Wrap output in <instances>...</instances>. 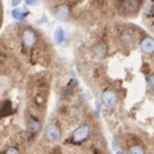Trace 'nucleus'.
I'll use <instances>...</instances> for the list:
<instances>
[{
    "label": "nucleus",
    "mask_w": 154,
    "mask_h": 154,
    "mask_svg": "<svg viewBox=\"0 0 154 154\" xmlns=\"http://www.w3.org/2000/svg\"><path fill=\"white\" fill-rule=\"evenodd\" d=\"M5 154H19V150L17 148H14V146H12V148H9L8 150L5 152Z\"/></svg>",
    "instance_id": "dca6fc26"
},
{
    "label": "nucleus",
    "mask_w": 154,
    "mask_h": 154,
    "mask_svg": "<svg viewBox=\"0 0 154 154\" xmlns=\"http://www.w3.org/2000/svg\"><path fill=\"white\" fill-rule=\"evenodd\" d=\"M100 100H102L103 105H105L107 108H113L116 104L118 103V98H117V94L112 90H107L100 95Z\"/></svg>",
    "instance_id": "7ed1b4c3"
},
{
    "label": "nucleus",
    "mask_w": 154,
    "mask_h": 154,
    "mask_svg": "<svg viewBox=\"0 0 154 154\" xmlns=\"http://www.w3.org/2000/svg\"><path fill=\"white\" fill-rule=\"evenodd\" d=\"M94 51H95V54H98L99 57H104L105 51H107V48H105L103 44H99L94 48Z\"/></svg>",
    "instance_id": "f8f14e48"
},
{
    "label": "nucleus",
    "mask_w": 154,
    "mask_h": 154,
    "mask_svg": "<svg viewBox=\"0 0 154 154\" xmlns=\"http://www.w3.org/2000/svg\"><path fill=\"white\" fill-rule=\"evenodd\" d=\"M55 41L58 42V44H62V42L64 41V31H63V28L62 27H58L57 30H55Z\"/></svg>",
    "instance_id": "9d476101"
},
{
    "label": "nucleus",
    "mask_w": 154,
    "mask_h": 154,
    "mask_svg": "<svg viewBox=\"0 0 154 154\" xmlns=\"http://www.w3.org/2000/svg\"><path fill=\"white\" fill-rule=\"evenodd\" d=\"M55 17L60 21H66L69 17V9L67 5H60L55 9Z\"/></svg>",
    "instance_id": "0eeeda50"
},
{
    "label": "nucleus",
    "mask_w": 154,
    "mask_h": 154,
    "mask_svg": "<svg viewBox=\"0 0 154 154\" xmlns=\"http://www.w3.org/2000/svg\"><path fill=\"white\" fill-rule=\"evenodd\" d=\"M140 46H141V50L144 54H148V55L154 54V38L153 37L146 36L145 38H143Z\"/></svg>",
    "instance_id": "423d86ee"
},
{
    "label": "nucleus",
    "mask_w": 154,
    "mask_h": 154,
    "mask_svg": "<svg viewBox=\"0 0 154 154\" xmlns=\"http://www.w3.org/2000/svg\"><path fill=\"white\" fill-rule=\"evenodd\" d=\"M148 84H149V86H150V89L154 90V75L148 77Z\"/></svg>",
    "instance_id": "f3484780"
},
{
    "label": "nucleus",
    "mask_w": 154,
    "mask_h": 154,
    "mask_svg": "<svg viewBox=\"0 0 154 154\" xmlns=\"http://www.w3.org/2000/svg\"><path fill=\"white\" fill-rule=\"evenodd\" d=\"M19 3H21V0H12V4H13V5H18Z\"/></svg>",
    "instance_id": "6ab92c4d"
},
{
    "label": "nucleus",
    "mask_w": 154,
    "mask_h": 154,
    "mask_svg": "<svg viewBox=\"0 0 154 154\" xmlns=\"http://www.w3.org/2000/svg\"><path fill=\"white\" fill-rule=\"evenodd\" d=\"M11 112H12V104H11V102H5V103H4V107H3V113H4V116L9 114Z\"/></svg>",
    "instance_id": "ddd939ff"
},
{
    "label": "nucleus",
    "mask_w": 154,
    "mask_h": 154,
    "mask_svg": "<svg viewBox=\"0 0 154 154\" xmlns=\"http://www.w3.org/2000/svg\"><path fill=\"white\" fill-rule=\"evenodd\" d=\"M38 130H40V121L32 117L31 122H30V131H31V134L35 135L36 132H38Z\"/></svg>",
    "instance_id": "1a4fd4ad"
},
{
    "label": "nucleus",
    "mask_w": 154,
    "mask_h": 154,
    "mask_svg": "<svg viewBox=\"0 0 154 154\" xmlns=\"http://www.w3.org/2000/svg\"><path fill=\"white\" fill-rule=\"evenodd\" d=\"M25 2H26L27 5H32V4H36L38 0H25Z\"/></svg>",
    "instance_id": "a211bd4d"
},
{
    "label": "nucleus",
    "mask_w": 154,
    "mask_h": 154,
    "mask_svg": "<svg viewBox=\"0 0 154 154\" xmlns=\"http://www.w3.org/2000/svg\"><path fill=\"white\" fill-rule=\"evenodd\" d=\"M122 40L125 42H132L134 41V35L132 33H128V32H125L122 35Z\"/></svg>",
    "instance_id": "4468645a"
},
{
    "label": "nucleus",
    "mask_w": 154,
    "mask_h": 154,
    "mask_svg": "<svg viewBox=\"0 0 154 154\" xmlns=\"http://www.w3.org/2000/svg\"><path fill=\"white\" fill-rule=\"evenodd\" d=\"M128 154H145V150H144V148L140 145H132L130 148Z\"/></svg>",
    "instance_id": "9b49d317"
},
{
    "label": "nucleus",
    "mask_w": 154,
    "mask_h": 154,
    "mask_svg": "<svg viewBox=\"0 0 154 154\" xmlns=\"http://www.w3.org/2000/svg\"><path fill=\"white\" fill-rule=\"evenodd\" d=\"M26 14H27V12H23L22 9H13V11H12L13 18H16L17 21H25Z\"/></svg>",
    "instance_id": "6e6552de"
},
{
    "label": "nucleus",
    "mask_w": 154,
    "mask_h": 154,
    "mask_svg": "<svg viewBox=\"0 0 154 154\" xmlns=\"http://www.w3.org/2000/svg\"><path fill=\"white\" fill-rule=\"evenodd\" d=\"M153 14H154V5H153V4H150V5H148V8H146L145 16L149 17V16H153Z\"/></svg>",
    "instance_id": "2eb2a0df"
},
{
    "label": "nucleus",
    "mask_w": 154,
    "mask_h": 154,
    "mask_svg": "<svg viewBox=\"0 0 154 154\" xmlns=\"http://www.w3.org/2000/svg\"><path fill=\"white\" fill-rule=\"evenodd\" d=\"M89 136H90V126L84 123V125H81V126L77 127L73 131V134H72V143L81 144V143H84Z\"/></svg>",
    "instance_id": "f257e3e1"
},
{
    "label": "nucleus",
    "mask_w": 154,
    "mask_h": 154,
    "mask_svg": "<svg viewBox=\"0 0 154 154\" xmlns=\"http://www.w3.org/2000/svg\"><path fill=\"white\" fill-rule=\"evenodd\" d=\"M117 154H123V153L122 152H117Z\"/></svg>",
    "instance_id": "aec40b11"
},
{
    "label": "nucleus",
    "mask_w": 154,
    "mask_h": 154,
    "mask_svg": "<svg viewBox=\"0 0 154 154\" xmlns=\"http://www.w3.org/2000/svg\"><path fill=\"white\" fill-rule=\"evenodd\" d=\"M21 41H22V44L25 45L26 48H32L33 45L36 44V41H37L36 32L33 31V30H30V28H27V30H25V31H22Z\"/></svg>",
    "instance_id": "f03ea898"
},
{
    "label": "nucleus",
    "mask_w": 154,
    "mask_h": 154,
    "mask_svg": "<svg viewBox=\"0 0 154 154\" xmlns=\"http://www.w3.org/2000/svg\"><path fill=\"white\" fill-rule=\"evenodd\" d=\"M152 2H153V3H154V0H152Z\"/></svg>",
    "instance_id": "412c9836"
},
{
    "label": "nucleus",
    "mask_w": 154,
    "mask_h": 154,
    "mask_svg": "<svg viewBox=\"0 0 154 154\" xmlns=\"http://www.w3.org/2000/svg\"><path fill=\"white\" fill-rule=\"evenodd\" d=\"M45 137L49 140L50 143L57 141L60 137V130L57 126L55 123H50L49 126L45 128Z\"/></svg>",
    "instance_id": "20e7f679"
},
{
    "label": "nucleus",
    "mask_w": 154,
    "mask_h": 154,
    "mask_svg": "<svg viewBox=\"0 0 154 154\" xmlns=\"http://www.w3.org/2000/svg\"><path fill=\"white\" fill-rule=\"evenodd\" d=\"M139 7H140V0H123L122 2V9L128 14L137 12Z\"/></svg>",
    "instance_id": "39448f33"
}]
</instances>
